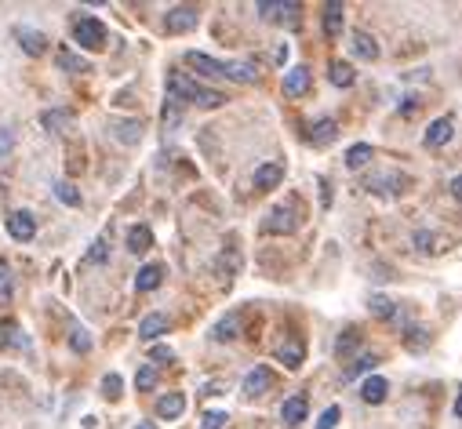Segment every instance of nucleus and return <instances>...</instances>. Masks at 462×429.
I'll use <instances>...</instances> for the list:
<instances>
[{
  "mask_svg": "<svg viewBox=\"0 0 462 429\" xmlns=\"http://www.w3.org/2000/svg\"><path fill=\"white\" fill-rule=\"evenodd\" d=\"M168 99H178V102H197L204 109H215L222 106L226 95L222 91H211V87H200L197 80H190L186 73H171L168 77Z\"/></svg>",
  "mask_w": 462,
  "mask_h": 429,
  "instance_id": "nucleus-1",
  "label": "nucleus"
},
{
  "mask_svg": "<svg viewBox=\"0 0 462 429\" xmlns=\"http://www.w3.org/2000/svg\"><path fill=\"white\" fill-rule=\"evenodd\" d=\"M73 40H77L80 48H87V51H99V48H106V26H102L95 15H77V22H73Z\"/></svg>",
  "mask_w": 462,
  "mask_h": 429,
  "instance_id": "nucleus-2",
  "label": "nucleus"
},
{
  "mask_svg": "<svg viewBox=\"0 0 462 429\" xmlns=\"http://www.w3.org/2000/svg\"><path fill=\"white\" fill-rule=\"evenodd\" d=\"M259 15H262L266 22L299 26V18H302V4H295V0H288V4H281V0H262V4H259Z\"/></svg>",
  "mask_w": 462,
  "mask_h": 429,
  "instance_id": "nucleus-3",
  "label": "nucleus"
},
{
  "mask_svg": "<svg viewBox=\"0 0 462 429\" xmlns=\"http://www.w3.org/2000/svg\"><path fill=\"white\" fill-rule=\"evenodd\" d=\"M295 229H299V219H295L291 207H273V211L266 214V222H262V233H273V237L295 233Z\"/></svg>",
  "mask_w": 462,
  "mask_h": 429,
  "instance_id": "nucleus-4",
  "label": "nucleus"
},
{
  "mask_svg": "<svg viewBox=\"0 0 462 429\" xmlns=\"http://www.w3.org/2000/svg\"><path fill=\"white\" fill-rule=\"evenodd\" d=\"M197 22H200L197 8L182 4V8H171V11H168V18H164V29H168V33H190V29H197Z\"/></svg>",
  "mask_w": 462,
  "mask_h": 429,
  "instance_id": "nucleus-5",
  "label": "nucleus"
},
{
  "mask_svg": "<svg viewBox=\"0 0 462 429\" xmlns=\"http://www.w3.org/2000/svg\"><path fill=\"white\" fill-rule=\"evenodd\" d=\"M451 135H455V120H451V116H437L434 124H429V131L422 135V142H426L429 149H437V146L451 142Z\"/></svg>",
  "mask_w": 462,
  "mask_h": 429,
  "instance_id": "nucleus-6",
  "label": "nucleus"
},
{
  "mask_svg": "<svg viewBox=\"0 0 462 429\" xmlns=\"http://www.w3.org/2000/svg\"><path fill=\"white\" fill-rule=\"evenodd\" d=\"M182 63H186L190 70H197V73H204V77H222V63H219V58H211V55H204V51H186V55H182Z\"/></svg>",
  "mask_w": 462,
  "mask_h": 429,
  "instance_id": "nucleus-7",
  "label": "nucleus"
},
{
  "mask_svg": "<svg viewBox=\"0 0 462 429\" xmlns=\"http://www.w3.org/2000/svg\"><path fill=\"white\" fill-rule=\"evenodd\" d=\"M281 182H284V164L269 161V164L255 168V190H276Z\"/></svg>",
  "mask_w": 462,
  "mask_h": 429,
  "instance_id": "nucleus-8",
  "label": "nucleus"
},
{
  "mask_svg": "<svg viewBox=\"0 0 462 429\" xmlns=\"http://www.w3.org/2000/svg\"><path fill=\"white\" fill-rule=\"evenodd\" d=\"M306 91H310V70H306V66L288 70V73H284V95H288V99H299V95H306Z\"/></svg>",
  "mask_w": 462,
  "mask_h": 429,
  "instance_id": "nucleus-9",
  "label": "nucleus"
},
{
  "mask_svg": "<svg viewBox=\"0 0 462 429\" xmlns=\"http://www.w3.org/2000/svg\"><path fill=\"white\" fill-rule=\"evenodd\" d=\"M386 393H390V382L382 375H367L360 382V396H364V404H382L386 401Z\"/></svg>",
  "mask_w": 462,
  "mask_h": 429,
  "instance_id": "nucleus-10",
  "label": "nucleus"
},
{
  "mask_svg": "<svg viewBox=\"0 0 462 429\" xmlns=\"http://www.w3.org/2000/svg\"><path fill=\"white\" fill-rule=\"evenodd\" d=\"M269 386H273V375H269V367H252L248 371V379H244V393L248 396H262V393H269Z\"/></svg>",
  "mask_w": 462,
  "mask_h": 429,
  "instance_id": "nucleus-11",
  "label": "nucleus"
},
{
  "mask_svg": "<svg viewBox=\"0 0 462 429\" xmlns=\"http://www.w3.org/2000/svg\"><path fill=\"white\" fill-rule=\"evenodd\" d=\"M306 415H310V401H306L302 393L288 396V401H284V408H281V418H284L288 425H299V422H306Z\"/></svg>",
  "mask_w": 462,
  "mask_h": 429,
  "instance_id": "nucleus-12",
  "label": "nucleus"
},
{
  "mask_svg": "<svg viewBox=\"0 0 462 429\" xmlns=\"http://www.w3.org/2000/svg\"><path fill=\"white\" fill-rule=\"evenodd\" d=\"M8 229H11V237L15 240H33V233H37V222H33V214L29 211H15L11 219H8Z\"/></svg>",
  "mask_w": 462,
  "mask_h": 429,
  "instance_id": "nucleus-13",
  "label": "nucleus"
},
{
  "mask_svg": "<svg viewBox=\"0 0 462 429\" xmlns=\"http://www.w3.org/2000/svg\"><path fill=\"white\" fill-rule=\"evenodd\" d=\"M164 331H168V317H164V313H149V317H142V324H139V339L153 342V339H161Z\"/></svg>",
  "mask_w": 462,
  "mask_h": 429,
  "instance_id": "nucleus-14",
  "label": "nucleus"
},
{
  "mask_svg": "<svg viewBox=\"0 0 462 429\" xmlns=\"http://www.w3.org/2000/svg\"><path fill=\"white\" fill-rule=\"evenodd\" d=\"M353 55L360 58V63H375L379 58V44H375V37L372 33H353Z\"/></svg>",
  "mask_w": 462,
  "mask_h": 429,
  "instance_id": "nucleus-15",
  "label": "nucleus"
},
{
  "mask_svg": "<svg viewBox=\"0 0 462 429\" xmlns=\"http://www.w3.org/2000/svg\"><path fill=\"white\" fill-rule=\"evenodd\" d=\"M222 77L237 80V84H255L259 80V70L252 63H222Z\"/></svg>",
  "mask_w": 462,
  "mask_h": 429,
  "instance_id": "nucleus-16",
  "label": "nucleus"
},
{
  "mask_svg": "<svg viewBox=\"0 0 462 429\" xmlns=\"http://www.w3.org/2000/svg\"><path fill=\"white\" fill-rule=\"evenodd\" d=\"M113 135L124 142V146H135L139 139H142V120H113Z\"/></svg>",
  "mask_w": 462,
  "mask_h": 429,
  "instance_id": "nucleus-17",
  "label": "nucleus"
},
{
  "mask_svg": "<svg viewBox=\"0 0 462 429\" xmlns=\"http://www.w3.org/2000/svg\"><path fill=\"white\" fill-rule=\"evenodd\" d=\"M161 281H164V266L149 262V266H142V269H139L135 288H139V291H153V288H161Z\"/></svg>",
  "mask_w": 462,
  "mask_h": 429,
  "instance_id": "nucleus-18",
  "label": "nucleus"
},
{
  "mask_svg": "<svg viewBox=\"0 0 462 429\" xmlns=\"http://www.w3.org/2000/svg\"><path fill=\"white\" fill-rule=\"evenodd\" d=\"M360 339H364V335H360V327H346L343 335H338V342H335V353L343 357V360H350V357L360 349Z\"/></svg>",
  "mask_w": 462,
  "mask_h": 429,
  "instance_id": "nucleus-19",
  "label": "nucleus"
},
{
  "mask_svg": "<svg viewBox=\"0 0 462 429\" xmlns=\"http://www.w3.org/2000/svg\"><path fill=\"white\" fill-rule=\"evenodd\" d=\"M182 411H186V396H182V393H164L157 401V415L161 418H178Z\"/></svg>",
  "mask_w": 462,
  "mask_h": 429,
  "instance_id": "nucleus-20",
  "label": "nucleus"
},
{
  "mask_svg": "<svg viewBox=\"0 0 462 429\" xmlns=\"http://www.w3.org/2000/svg\"><path fill=\"white\" fill-rule=\"evenodd\" d=\"M149 248H153V233H149V226H131V229H128V251L146 255Z\"/></svg>",
  "mask_w": 462,
  "mask_h": 429,
  "instance_id": "nucleus-21",
  "label": "nucleus"
},
{
  "mask_svg": "<svg viewBox=\"0 0 462 429\" xmlns=\"http://www.w3.org/2000/svg\"><path fill=\"white\" fill-rule=\"evenodd\" d=\"M335 135H338V124H335L331 116L317 120V124L310 128V142H313V146H328V142H335Z\"/></svg>",
  "mask_w": 462,
  "mask_h": 429,
  "instance_id": "nucleus-22",
  "label": "nucleus"
},
{
  "mask_svg": "<svg viewBox=\"0 0 462 429\" xmlns=\"http://www.w3.org/2000/svg\"><path fill=\"white\" fill-rule=\"evenodd\" d=\"M237 331H240V317L230 313V317H222L219 324L211 327V339L215 342H230V339H237Z\"/></svg>",
  "mask_w": 462,
  "mask_h": 429,
  "instance_id": "nucleus-23",
  "label": "nucleus"
},
{
  "mask_svg": "<svg viewBox=\"0 0 462 429\" xmlns=\"http://www.w3.org/2000/svg\"><path fill=\"white\" fill-rule=\"evenodd\" d=\"M18 44H22L26 55H44V51H48V37L37 33V29H22V33H18Z\"/></svg>",
  "mask_w": 462,
  "mask_h": 429,
  "instance_id": "nucleus-24",
  "label": "nucleus"
},
{
  "mask_svg": "<svg viewBox=\"0 0 462 429\" xmlns=\"http://www.w3.org/2000/svg\"><path fill=\"white\" fill-rule=\"evenodd\" d=\"M324 33H328V37L343 33V4H338V0L324 4Z\"/></svg>",
  "mask_w": 462,
  "mask_h": 429,
  "instance_id": "nucleus-25",
  "label": "nucleus"
},
{
  "mask_svg": "<svg viewBox=\"0 0 462 429\" xmlns=\"http://www.w3.org/2000/svg\"><path fill=\"white\" fill-rule=\"evenodd\" d=\"M328 77H331V84H335V87H350V84L357 80L353 66H350V63H343V58H335V63L328 66Z\"/></svg>",
  "mask_w": 462,
  "mask_h": 429,
  "instance_id": "nucleus-26",
  "label": "nucleus"
},
{
  "mask_svg": "<svg viewBox=\"0 0 462 429\" xmlns=\"http://www.w3.org/2000/svg\"><path fill=\"white\" fill-rule=\"evenodd\" d=\"M58 66H63L66 73H87V70H91L87 58H80V55L70 51V48H58Z\"/></svg>",
  "mask_w": 462,
  "mask_h": 429,
  "instance_id": "nucleus-27",
  "label": "nucleus"
},
{
  "mask_svg": "<svg viewBox=\"0 0 462 429\" xmlns=\"http://www.w3.org/2000/svg\"><path fill=\"white\" fill-rule=\"evenodd\" d=\"M302 357H306V346H302L299 339H291L288 346L276 349V360H281L284 367H299V364H302Z\"/></svg>",
  "mask_w": 462,
  "mask_h": 429,
  "instance_id": "nucleus-28",
  "label": "nucleus"
},
{
  "mask_svg": "<svg viewBox=\"0 0 462 429\" xmlns=\"http://www.w3.org/2000/svg\"><path fill=\"white\" fill-rule=\"evenodd\" d=\"M372 153H375V149L367 146V142H357V146H350V149H346V168H353V171H357V168H364L367 161H372Z\"/></svg>",
  "mask_w": 462,
  "mask_h": 429,
  "instance_id": "nucleus-29",
  "label": "nucleus"
},
{
  "mask_svg": "<svg viewBox=\"0 0 462 429\" xmlns=\"http://www.w3.org/2000/svg\"><path fill=\"white\" fill-rule=\"evenodd\" d=\"M70 120H73V116H70L66 109H48V113L41 116V124H44L48 131H66V128H70Z\"/></svg>",
  "mask_w": 462,
  "mask_h": 429,
  "instance_id": "nucleus-30",
  "label": "nucleus"
},
{
  "mask_svg": "<svg viewBox=\"0 0 462 429\" xmlns=\"http://www.w3.org/2000/svg\"><path fill=\"white\" fill-rule=\"evenodd\" d=\"M393 182H408L404 175H375V178H367V190H372L375 197H386V193H393L390 186Z\"/></svg>",
  "mask_w": 462,
  "mask_h": 429,
  "instance_id": "nucleus-31",
  "label": "nucleus"
},
{
  "mask_svg": "<svg viewBox=\"0 0 462 429\" xmlns=\"http://www.w3.org/2000/svg\"><path fill=\"white\" fill-rule=\"evenodd\" d=\"M404 346H408L412 353H426V349H429V331H426V327H408Z\"/></svg>",
  "mask_w": 462,
  "mask_h": 429,
  "instance_id": "nucleus-32",
  "label": "nucleus"
},
{
  "mask_svg": "<svg viewBox=\"0 0 462 429\" xmlns=\"http://www.w3.org/2000/svg\"><path fill=\"white\" fill-rule=\"evenodd\" d=\"M375 364H379V357H375V353H364V357H353V364L346 367V375H350V379H357V375H367V371H372Z\"/></svg>",
  "mask_w": 462,
  "mask_h": 429,
  "instance_id": "nucleus-33",
  "label": "nucleus"
},
{
  "mask_svg": "<svg viewBox=\"0 0 462 429\" xmlns=\"http://www.w3.org/2000/svg\"><path fill=\"white\" fill-rule=\"evenodd\" d=\"M55 197L66 207H80V193L73 190V182H55Z\"/></svg>",
  "mask_w": 462,
  "mask_h": 429,
  "instance_id": "nucleus-34",
  "label": "nucleus"
},
{
  "mask_svg": "<svg viewBox=\"0 0 462 429\" xmlns=\"http://www.w3.org/2000/svg\"><path fill=\"white\" fill-rule=\"evenodd\" d=\"M367 305H372V313H375V317H382V320H390V317L397 313V305H393L386 295H372V302H367Z\"/></svg>",
  "mask_w": 462,
  "mask_h": 429,
  "instance_id": "nucleus-35",
  "label": "nucleus"
},
{
  "mask_svg": "<svg viewBox=\"0 0 462 429\" xmlns=\"http://www.w3.org/2000/svg\"><path fill=\"white\" fill-rule=\"evenodd\" d=\"M70 349H73V353H87V349H91V335H87L84 327H73V331H70Z\"/></svg>",
  "mask_w": 462,
  "mask_h": 429,
  "instance_id": "nucleus-36",
  "label": "nucleus"
},
{
  "mask_svg": "<svg viewBox=\"0 0 462 429\" xmlns=\"http://www.w3.org/2000/svg\"><path fill=\"white\" fill-rule=\"evenodd\" d=\"M135 386H139L142 393H149L153 386H157V371H153V364H146V367H139V375H135Z\"/></svg>",
  "mask_w": 462,
  "mask_h": 429,
  "instance_id": "nucleus-37",
  "label": "nucleus"
},
{
  "mask_svg": "<svg viewBox=\"0 0 462 429\" xmlns=\"http://www.w3.org/2000/svg\"><path fill=\"white\" fill-rule=\"evenodd\" d=\"M178 120H182V102H178V99H168V106H164V128L171 131Z\"/></svg>",
  "mask_w": 462,
  "mask_h": 429,
  "instance_id": "nucleus-38",
  "label": "nucleus"
},
{
  "mask_svg": "<svg viewBox=\"0 0 462 429\" xmlns=\"http://www.w3.org/2000/svg\"><path fill=\"white\" fill-rule=\"evenodd\" d=\"M415 248L426 251V255H434V251H437V237L429 233V229H419V233H415Z\"/></svg>",
  "mask_w": 462,
  "mask_h": 429,
  "instance_id": "nucleus-39",
  "label": "nucleus"
},
{
  "mask_svg": "<svg viewBox=\"0 0 462 429\" xmlns=\"http://www.w3.org/2000/svg\"><path fill=\"white\" fill-rule=\"evenodd\" d=\"M109 259V244L106 240H95V244H91V251H87V262L91 266H102Z\"/></svg>",
  "mask_w": 462,
  "mask_h": 429,
  "instance_id": "nucleus-40",
  "label": "nucleus"
},
{
  "mask_svg": "<svg viewBox=\"0 0 462 429\" xmlns=\"http://www.w3.org/2000/svg\"><path fill=\"white\" fill-rule=\"evenodd\" d=\"M120 389H124V379H120V375H117V371H113V375H106V379H102V393H106V396H109V401H117V396H120Z\"/></svg>",
  "mask_w": 462,
  "mask_h": 429,
  "instance_id": "nucleus-41",
  "label": "nucleus"
},
{
  "mask_svg": "<svg viewBox=\"0 0 462 429\" xmlns=\"http://www.w3.org/2000/svg\"><path fill=\"white\" fill-rule=\"evenodd\" d=\"M230 418H226V411H208L204 418H200V429H222Z\"/></svg>",
  "mask_w": 462,
  "mask_h": 429,
  "instance_id": "nucleus-42",
  "label": "nucleus"
},
{
  "mask_svg": "<svg viewBox=\"0 0 462 429\" xmlns=\"http://www.w3.org/2000/svg\"><path fill=\"white\" fill-rule=\"evenodd\" d=\"M338 415H343V408L338 404H331L324 415H321V422H317V429H335V422H338Z\"/></svg>",
  "mask_w": 462,
  "mask_h": 429,
  "instance_id": "nucleus-43",
  "label": "nucleus"
},
{
  "mask_svg": "<svg viewBox=\"0 0 462 429\" xmlns=\"http://www.w3.org/2000/svg\"><path fill=\"white\" fill-rule=\"evenodd\" d=\"M149 360L168 364V360H175V353H171V346H153V349H149Z\"/></svg>",
  "mask_w": 462,
  "mask_h": 429,
  "instance_id": "nucleus-44",
  "label": "nucleus"
},
{
  "mask_svg": "<svg viewBox=\"0 0 462 429\" xmlns=\"http://www.w3.org/2000/svg\"><path fill=\"white\" fill-rule=\"evenodd\" d=\"M8 295H11V288H8V262L0 259V302H8Z\"/></svg>",
  "mask_w": 462,
  "mask_h": 429,
  "instance_id": "nucleus-45",
  "label": "nucleus"
},
{
  "mask_svg": "<svg viewBox=\"0 0 462 429\" xmlns=\"http://www.w3.org/2000/svg\"><path fill=\"white\" fill-rule=\"evenodd\" d=\"M11 142H15V131L4 128V131H0V157H4V153H11Z\"/></svg>",
  "mask_w": 462,
  "mask_h": 429,
  "instance_id": "nucleus-46",
  "label": "nucleus"
},
{
  "mask_svg": "<svg viewBox=\"0 0 462 429\" xmlns=\"http://www.w3.org/2000/svg\"><path fill=\"white\" fill-rule=\"evenodd\" d=\"M237 266H240V259H237V255H230V259L222 255V259H219V273H233Z\"/></svg>",
  "mask_w": 462,
  "mask_h": 429,
  "instance_id": "nucleus-47",
  "label": "nucleus"
},
{
  "mask_svg": "<svg viewBox=\"0 0 462 429\" xmlns=\"http://www.w3.org/2000/svg\"><path fill=\"white\" fill-rule=\"evenodd\" d=\"M412 113H419V99H404V102H400V116H412Z\"/></svg>",
  "mask_w": 462,
  "mask_h": 429,
  "instance_id": "nucleus-48",
  "label": "nucleus"
},
{
  "mask_svg": "<svg viewBox=\"0 0 462 429\" xmlns=\"http://www.w3.org/2000/svg\"><path fill=\"white\" fill-rule=\"evenodd\" d=\"M451 197L462 204V175H455V178H451Z\"/></svg>",
  "mask_w": 462,
  "mask_h": 429,
  "instance_id": "nucleus-49",
  "label": "nucleus"
},
{
  "mask_svg": "<svg viewBox=\"0 0 462 429\" xmlns=\"http://www.w3.org/2000/svg\"><path fill=\"white\" fill-rule=\"evenodd\" d=\"M455 415L462 418V393H458V401H455Z\"/></svg>",
  "mask_w": 462,
  "mask_h": 429,
  "instance_id": "nucleus-50",
  "label": "nucleus"
},
{
  "mask_svg": "<svg viewBox=\"0 0 462 429\" xmlns=\"http://www.w3.org/2000/svg\"><path fill=\"white\" fill-rule=\"evenodd\" d=\"M135 429H153V425H149V422H142V425H135Z\"/></svg>",
  "mask_w": 462,
  "mask_h": 429,
  "instance_id": "nucleus-51",
  "label": "nucleus"
}]
</instances>
